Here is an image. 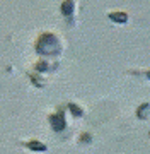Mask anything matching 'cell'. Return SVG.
Listing matches in <instances>:
<instances>
[{
  "instance_id": "1",
  "label": "cell",
  "mask_w": 150,
  "mask_h": 154,
  "mask_svg": "<svg viewBox=\"0 0 150 154\" xmlns=\"http://www.w3.org/2000/svg\"><path fill=\"white\" fill-rule=\"evenodd\" d=\"M51 45L55 46V45H58V41L55 39V36H51V34H45L43 38L39 39V43H38V51H51Z\"/></svg>"
},
{
  "instance_id": "2",
  "label": "cell",
  "mask_w": 150,
  "mask_h": 154,
  "mask_svg": "<svg viewBox=\"0 0 150 154\" xmlns=\"http://www.w3.org/2000/svg\"><path fill=\"white\" fill-rule=\"evenodd\" d=\"M50 122H51V125H53V128L55 130H58L60 132L61 128L65 127V122H63V115H53L50 118Z\"/></svg>"
},
{
  "instance_id": "3",
  "label": "cell",
  "mask_w": 150,
  "mask_h": 154,
  "mask_svg": "<svg viewBox=\"0 0 150 154\" xmlns=\"http://www.w3.org/2000/svg\"><path fill=\"white\" fill-rule=\"evenodd\" d=\"M72 7H73V2H72V0H67V2L61 5V12H63V14H67V16H70L72 11H73Z\"/></svg>"
},
{
  "instance_id": "4",
  "label": "cell",
  "mask_w": 150,
  "mask_h": 154,
  "mask_svg": "<svg viewBox=\"0 0 150 154\" xmlns=\"http://www.w3.org/2000/svg\"><path fill=\"white\" fill-rule=\"evenodd\" d=\"M28 146H29V149H36V151H45V149H46L41 142H36V140H31Z\"/></svg>"
},
{
  "instance_id": "5",
  "label": "cell",
  "mask_w": 150,
  "mask_h": 154,
  "mask_svg": "<svg viewBox=\"0 0 150 154\" xmlns=\"http://www.w3.org/2000/svg\"><path fill=\"white\" fill-rule=\"evenodd\" d=\"M111 19H114V21H121V22H125V21H126V16H125V14H111Z\"/></svg>"
},
{
  "instance_id": "6",
  "label": "cell",
  "mask_w": 150,
  "mask_h": 154,
  "mask_svg": "<svg viewBox=\"0 0 150 154\" xmlns=\"http://www.w3.org/2000/svg\"><path fill=\"white\" fill-rule=\"evenodd\" d=\"M72 113H73V115H75V113H77V115H80L82 111H80V108H77L75 105H72Z\"/></svg>"
}]
</instances>
